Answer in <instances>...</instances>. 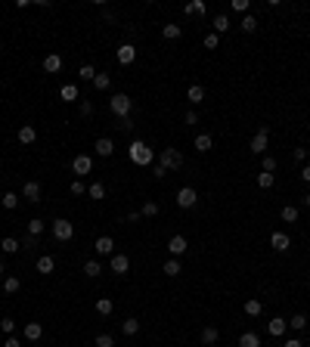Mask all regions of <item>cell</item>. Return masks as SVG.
<instances>
[{"instance_id":"ee69618b","label":"cell","mask_w":310,"mask_h":347,"mask_svg":"<svg viewBox=\"0 0 310 347\" xmlns=\"http://www.w3.org/2000/svg\"><path fill=\"white\" fill-rule=\"evenodd\" d=\"M140 214H143V217H155L158 214V201H146V205L140 208Z\"/></svg>"},{"instance_id":"7402d4cb","label":"cell","mask_w":310,"mask_h":347,"mask_svg":"<svg viewBox=\"0 0 310 347\" xmlns=\"http://www.w3.org/2000/svg\"><path fill=\"white\" fill-rule=\"evenodd\" d=\"M239 347H261V338L255 332H242L239 335Z\"/></svg>"},{"instance_id":"8d00e7d4","label":"cell","mask_w":310,"mask_h":347,"mask_svg":"<svg viewBox=\"0 0 310 347\" xmlns=\"http://www.w3.org/2000/svg\"><path fill=\"white\" fill-rule=\"evenodd\" d=\"M109 84H112V78H109L106 72H103V74L96 72V78H93V87H96V90H109Z\"/></svg>"},{"instance_id":"74e56055","label":"cell","mask_w":310,"mask_h":347,"mask_svg":"<svg viewBox=\"0 0 310 347\" xmlns=\"http://www.w3.org/2000/svg\"><path fill=\"white\" fill-rule=\"evenodd\" d=\"M87 196H90V199H106V186H103V183L87 186Z\"/></svg>"},{"instance_id":"8992f818","label":"cell","mask_w":310,"mask_h":347,"mask_svg":"<svg viewBox=\"0 0 310 347\" xmlns=\"http://www.w3.org/2000/svg\"><path fill=\"white\" fill-rule=\"evenodd\" d=\"M53 236H56V239H59V242H69L72 239V236H74V226H72V220H53Z\"/></svg>"},{"instance_id":"d590c367","label":"cell","mask_w":310,"mask_h":347,"mask_svg":"<svg viewBox=\"0 0 310 347\" xmlns=\"http://www.w3.org/2000/svg\"><path fill=\"white\" fill-rule=\"evenodd\" d=\"M0 248H3V251H6V255H16V251H19V242H16V239H13V236H6V239H3V242H0Z\"/></svg>"},{"instance_id":"4dcf8cb0","label":"cell","mask_w":310,"mask_h":347,"mask_svg":"<svg viewBox=\"0 0 310 347\" xmlns=\"http://www.w3.org/2000/svg\"><path fill=\"white\" fill-rule=\"evenodd\" d=\"M59 96L65 99V103H74V99H78V87H74V84H65V87L59 90Z\"/></svg>"},{"instance_id":"ba28073f","label":"cell","mask_w":310,"mask_h":347,"mask_svg":"<svg viewBox=\"0 0 310 347\" xmlns=\"http://www.w3.org/2000/svg\"><path fill=\"white\" fill-rule=\"evenodd\" d=\"M109 270H112L115 276H124L130 270V257L128 255H112V260H109Z\"/></svg>"},{"instance_id":"8fae6325","label":"cell","mask_w":310,"mask_h":347,"mask_svg":"<svg viewBox=\"0 0 310 347\" xmlns=\"http://www.w3.org/2000/svg\"><path fill=\"white\" fill-rule=\"evenodd\" d=\"M115 59H118L121 65H130L133 59H137V47H133V44H121L118 53H115Z\"/></svg>"},{"instance_id":"b9f144b4","label":"cell","mask_w":310,"mask_h":347,"mask_svg":"<svg viewBox=\"0 0 310 347\" xmlns=\"http://www.w3.org/2000/svg\"><path fill=\"white\" fill-rule=\"evenodd\" d=\"M282 220H286V223H295V220H298V208L286 205V208H282Z\"/></svg>"},{"instance_id":"484cf974","label":"cell","mask_w":310,"mask_h":347,"mask_svg":"<svg viewBox=\"0 0 310 347\" xmlns=\"http://www.w3.org/2000/svg\"><path fill=\"white\" fill-rule=\"evenodd\" d=\"M99 273H103V264H99V260H87V264H84V276L96 279Z\"/></svg>"},{"instance_id":"cb8c5ba5","label":"cell","mask_w":310,"mask_h":347,"mask_svg":"<svg viewBox=\"0 0 310 347\" xmlns=\"http://www.w3.org/2000/svg\"><path fill=\"white\" fill-rule=\"evenodd\" d=\"M223 31H230V16H214V35H223Z\"/></svg>"},{"instance_id":"7a4b0ae2","label":"cell","mask_w":310,"mask_h":347,"mask_svg":"<svg viewBox=\"0 0 310 347\" xmlns=\"http://www.w3.org/2000/svg\"><path fill=\"white\" fill-rule=\"evenodd\" d=\"M158 164H162L164 171H180V167H183V152L174 149V146L162 149V155H158Z\"/></svg>"},{"instance_id":"5bb4252c","label":"cell","mask_w":310,"mask_h":347,"mask_svg":"<svg viewBox=\"0 0 310 347\" xmlns=\"http://www.w3.org/2000/svg\"><path fill=\"white\" fill-rule=\"evenodd\" d=\"M270 245L282 255V251H289V248H292V239H289V233H279V230H276V233L270 236Z\"/></svg>"},{"instance_id":"816d5d0a","label":"cell","mask_w":310,"mask_h":347,"mask_svg":"<svg viewBox=\"0 0 310 347\" xmlns=\"http://www.w3.org/2000/svg\"><path fill=\"white\" fill-rule=\"evenodd\" d=\"M292 158H295V162H304V158H307V149H304V146L292 149Z\"/></svg>"},{"instance_id":"d6a6232c","label":"cell","mask_w":310,"mask_h":347,"mask_svg":"<svg viewBox=\"0 0 310 347\" xmlns=\"http://www.w3.org/2000/svg\"><path fill=\"white\" fill-rule=\"evenodd\" d=\"M162 35H164L167 40H177V37L183 35V28H180V25H164V28H162Z\"/></svg>"},{"instance_id":"e575fe53","label":"cell","mask_w":310,"mask_h":347,"mask_svg":"<svg viewBox=\"0 0 310 347\" xmlns=\"http://www.w3.org/2000/svg\"><path fill=\"white\" fill-rule=\"evenodd\" d=\"M273 183H276V177H273V174H267V171L257 174V186H261V189H270Z\"/></svg>"},{"instance_id":"d4e9b609","label":"cell","mask_w":310,"mask_h":347,"mask_svg":"<svg viewBox=\"0 0 310 347\" xmlns=\"http://www.w3.org/2000/svg\"><path fill=\"white\" fill-rule=\"evenodd\" d=\"M217 338H220V332H217L214 326H205L202 329V344H217Z\"/></svg>"},{"instance_id":"5b68a950","label":"cell","mask_w":310,"mask_h":347,"mask_svg":"<svg viewBox=\"0 0 310 347\" xmlns=\"http://www.w3.org/2000/svg\"><path fill=\"white\" fill-rule=\"evenodd\" d=\"M196 201H199V192L192 189V186H183V189H177V208H196Z\"/></svg>"},{"instance_id":"91938a15","label":"cell","mask_w":310,"mask_h":347,"mask_svg":"<svg viewBox=\"0 0 310 347\" xmlns=\"http://www.w3.org/2000/svg\"><path fill=\"white\" fill-rule=\"evenodd\" d=\"M304 205H307V208H310V192H307V196H304Z\"/></svg>"},{"instance_id":"ffe728a7","label":"cell","mask_w":310,"mask_h":347,"mask_svg":"<svg viewBox=\"0 0 310 347\" xmlns=\"http://www.w3.org/2000/svg\"><path fill=\"white\" fill-rule=\"evenodd\" d=\"M162 273H164V276H171V279H174V276H180V273H183V270H180V260H177V257H171V260H164V267H162Z\"/></svg>"},{"instance_id":"836d02e7","label":"cell","mask_w":310,"mask_h":347,"mask_svg":"<svg viewBox=\"0 0 310 347\" xmlns=\"http://www.w3.org/2000/svg\"><path fill=\"white\" fill-rule=\"evenodd\" d=\"M304 326H307V316H304V313H298V316L289 319V329H295V332H304Z\"/></svg>"},{"instance_id":"4fadbf2b","label":"cell","mask_w":310,"mask_h":347,"mask_svg":"<svg viewBox=\"0 0 310 347\" xmlns=\"http://www.w3.org/2000/svg\"><path fill=\"white\" fill-rule=\"evenodd\" d=\"M44 72H47V74H59V72H62V56H59V53L44 56Z\"/></svg>"},{"instance_id":"f1b7e54d","label":"cell","mask_w":310,"mask_h":347,"mask_svg":"<svg viewBox=\"0 0 310 347\" xmlns=\"http://www.w3.org/2000/svg\"><path fill=\"white\" fill-rule=\"evenodd\" d=\"M112 310H115L112 298H99V301H96V313H99V316H109V313H112Z\"/></svg>"},{"instance_id":"6f0895ef","label":"cell","mask_w":310,"mask_h":347,"mask_svg":"<svg viewBox=\"0 0 310 347\" xmlns=\"http://www.w3.org/2000/svg\"><path fill=\"white\" fill-rule=\"evenodd\" d=\"M286 347H304V344H301L298 338H289V341H286Z\"/></svg>"},{"instance_id":"ac0fdd59","label":"cell","mask_w":310,"mask_h":347,"mask_svg":"<svg viewBox=\"0 0 310 347\" xmlns=\"http://www.w3.org/2000/svg\"><path fill=\"white\" fill-rule=\"evenodd\" d=\"M186 99H189V103H192V106H199V103H205V87H202V84H192V87L186 90Z\"/></svg>"},{"instance_id":"30bf717a","label":"cell","mask_w":310,"mask_h":347,"mask_svg":"<svg viewBox=\"0 0 310 347\" xmlns=\"http://www.w3.org/2000/svg\"><path fill=\"white\" fill-rule=\"evenodd\" d=\"M72 171L74 174H90V171H93V158H90V155H74V162H72Z\"/></svg>"},{"instance_id":"db71d44e","label":"cell","mask_w":310,"mask_h":347,"mask_svg":"<svg viewBox=\"0 0 310 347\" xmlns=\"http://www.w3.org/2000/svg\"><path fill=\"white\" fill-rule=\"evenodd\" d=\"M115 128H118V130H130L133 124H130V118H118V124H115Z\"/></svg>"},{"instance_id":"f907efd6","label":"cell","mask_w":310,"mask_h":347,"mask_svg":"<svg viewBox=\"0 0 310 347\" xmlns=\"http://www.w3.org/2000/svg\"><path fill=\"white\" fill-rule=\"evenodd\" d=\"M217 44H220V37H217L214 31H211V35H205V47H208V50H214Z\"/></svg>"},{"instance_id":"e0dca14e","label":"cell","mask_w":310,"mask_h":347,"mask_svg":"<svg viewBox=\"0 0 310 347\" xmlns=\"http://www.w3.org/2000/svg\"><path fill=\"white\" fill-rule=\"evenodd\" d=\"M35 140H37V130L31 128V124H22V128H19V143H22V146H31Z\"/></svg>"},{"instance_id":"681fc988","label":"cell","mask_w":310,"mask_h":347,"mask_svg":"<svg viewBox=\"0 0 310 347\" xmlns=\"http://www.w3.org/2000/svg\"><path fill=\"white\" fill-rule=\"evenodd\" d=\"M264 171H267V174L276 171V158H273V155H264Z\"/></svg>"},{"instance_id":"7c38bea8","label":"cell","mask_w":310,"mask_h":347,"mask_svg":"<svg viewBox=\"0 0 310 347\" xmlns=\"http://www.w3.org/2000/svg\"><path fill=\"white\" fill-rule=\"evenodd\" d=\"M22 199H28L31 205L40 201V183H37V180H28V183L22 186Z\"/></svg>"},{"instance_id":"94428289","label":"cell","mask_w":310,"mask_h":347,"mask_svg":"<svg viewBox=\"0 0 310 347\" xmlns=\"http://www.w3.org/2000/svg\"><path fill=\"white\" fill-rule=\"evenodd\" d=\"M0 276H3V264H0Z\"/></svg>"},{"instance_id":"60d3db41","label":"cell","mask_w":310,"mask_h":347,"mask_svg":"<svg viewBox=\"0 0 310 347\" xmlns=\"http://www.w3.org/2000/svg\"><path fill=\"white\" fill-rule=\"evenodd\" d=\"M40 233H44V220H37V217L28 220V236H35V239H37Z\"/></svg>"},{"instance_id":"f35d334b","label":"cell","mask_w":310,"mask_h":347,"mask_svg":"<svg viewBox=\"0 0 310 347\" xmlns=\"http://www.w3.org/2000/svg\"><path fill=\"white\" fill-rule=\"evenodd\" d=\"M78 74H81V81H90V84H93V78H96V69L87 62V65H81V72H78Z\"/></svg>"},{"instance_id":"3957f363","label":"cell","mask_w":310,"mask_h":347,"mask_svg":"<svg viewBox=\"0 0 310 347\" xmlns=\"http://www.w3.org/2000/svg\"><path fill=\"white\" fill-rule=\"evenodd\" d=\"M109 109H112L115 118H130V109H133V99L128 93H115L112 99H109Z\"/></svg>"},{"instance_id":"277c9868","label":"cell","mask_w":310,"mask_h":347,"mask_svg":"<svg viewBox=\"0 0 310 347\" xmlns=\"http://www.w3.org/2000/svg\"><path fill=\"white\" fill-rule=\"evenodd\" d=\"M267 140H270V128H267V124H261V128H257V133L251 137V152H255V155H264V152H267Z\"/></svg>"},{"instance_id":"7dc6e473","label":"cell","mask_w":310,"mask_h":347,"mask_svg":"<svg viewBox=\"0 0 310 347\" xmlns=\"http://www.w3.org/2000/svg\"><path fill=\"white\" fill-rule=\"evenodd\" d=\"M81 115H84V118L93 115V103H90V99H84V96H81Z\"/></svg>"},{"instance_id":"9a60e30c","label":"cell","mask_w":310,"mask_h":347,"mask_svg":"<svg viewBox=\"0 0 310 347\" xmlns=\"http://www.w3.org/2000/svg\"><path fill=\"white\" fill-rule=\"evenodd\" d=\"M286 329H289V319H282V316H273L270 323H267V332L276 335V338H279V335H286Z\"/></svg>"},{"instance_id":"c3c4849f","label":"cell","mask_w":310,"mask_h":347,"mask_svg":"<svg viewBox=\"0 0 310 347\" xmlns=\"http://www.w3.org/2000/svg\"><path fill=\"white\" fill-rule=\"evenodd\" d=\"M0 329H3V335H13V329H16V323H13L10 316H3V319H0Z\"/></svg>"},{"instance_id":"83f0119b","label":"cell","mask_w":310,"mask_h":347,"mask_svg":"<svg viewBox=\"0 0 310 347\" xmlns=\"http://www.w3.org/2000/svg\"><path fill=\"white\" fill-rule=\"evenodd\" d=\"M211 146H214V140L208 137V133H199V137H196V149L199 152H211Z\"/></svg>"},{"instance_id":"ab89813d","label":"cell","mask_w":310,"mask_h":347,"mask_svg":"<svg viewBox=\"0 0 310 347\" xmlns=\"http://www.w3.org/2000/svg\"><path fill=\"white\" fill-rule=\"evenodd\" d=\"M0 205H3L6 211H13L16 205H19V196H16V192H6V196H3V199H0Z\"/></svg>"},{"instance_id":"603a6c76","label":"cell","mask_w":310,"mask_h":347,"mask_svg":"<svg viewBox=\"0 0 310 347\" xmlns=\"http://www.w3.org/2000/svg\"><path fill=\"white\" fill-rule=\"evenodd\" d=\"M245 313H248V316H261V313H264V304L261 301H257V298H251V301H245Z\"/></svg>"},{"instance_id":"9c48e42d","label":"cell","mask_w":310,"mask_h":347,"mask_svg":"<svg viewBox=\"0 0 310 347\" xmlns=\"http://www.w3.org/2000/svg\"><path fill=\"white\" fill-rule=\"evenodd\" d=\"M186 248H189V242L183 239V236H171V239H167V251H171V257H183Z\"/></svg>"},{"instance_id":"f546056e","label":"cell","mask_w":310,"mask_h":347,"mask_svg":"<svg viewBox=\"0 0 310 347\" xmlns=\"http://www.w3.org/2000/svg\"><path fill=\"white\" fill-rule=\"evenodd\" d=\"M239 28L245 31V35H255V31H257V19H255V16H245V19L239 22Z\"/></svg>"},{"instance_id":"7bdbcfd3","label":"cell","mask_w":310,"mask_h":347,"mask_svg":"<svg viewBox=\"0 0 310 347\" xmlns=\"http://www.w3.org/2000/svg\"><path fill=\"white\" fill-rule=\"evenodd\" d=\"M186 13H189V16L205 13V0H192V3H186Z\"/></svg>"},{"instance_id":"52a82bcc","label":"cell","mask_w":310,"mask_h":347,"mask_svg":"<svg viewBox=\"0 0 310 347\" xmlns=\"http://www.w3.org/2000/svg\"><path fill=\"white\" fill-rule=\"evenodd\" d=\"M93 251H96L99 257H106V255L112 257L115 255V239H112V236H99V239L93 242Z\"/></svg>"},{"instance_id":"680465c9","label":"cell","mask_w":310,"mask_h":347,"mask_svg":"<svg viewBox=\"0 0 310 347\" xmlns=\"http://www.w3.org/2000/svg\"><path fill=\"white\" fill-rule=\"evenodd\" d=\"M301 177H304V183H310V164H304V171H301Z\"/></svg>"},{"instance_id":"f5cc1de1","label":"cell","mask_w":310,"mask_h":347,"mask_svg":"<svg viewBox=\"0 0 310 347\" xmlns=\"http://www.w3.org/2000/svg\"><path fill=\"white\" fill-rule=\"evenodd\" d=\"M233 10H236V13H248V0H233Z\"/></svg>"},{"instance_id":"bcb514c9","label":"cell","mask_w":310,"mask_h":347,"mask_svg":"<svg viewBox=\"0 0 310 347\" xmlns=\"http://www.w3.org/2000/svg\"><path fill=\"white\" fill-rule=\"evenodd\" d=\"M72 196H87V186H84V180H74V183H72Z\"/></svg>"},{"instance_id":"2e32d148","label":"cell","mask_w":310,"mask_h":347,"mask_svg":"<svg viewBox=\"0 0 310 347\" xmlns=\"http://www.w3.org/2000/svg\"><path fill=\"white\" fill-rule=\"evenodd\" d=\"M93 149H96V155H103V158H109L115 152V143L109 140V137H99L96 143H93Z\"/></svg>"},{"instance_id":"1f68e13d","label":"cell","mask_w":310,"mask_h":347,"mask_svg":"<svg viewBox=\"0 0 310 347\" xmlns=\"http://www.w3.org/2000/svg\"><path fill=\"white\" fill-rule=\"evenodd\" d=\"M19 289H22V282H19L16 276H6V279H3V292H6V294H16Z\"/></svg>"},{"instance_id":"6da1fadb","label":"cell","mask_w":310,"mask_h":347,"mask_svg":"<svg viewBox=\"0 0 310 347\" xmlns=\"http://www.w3.org/2000/svg\"><path fill=\"white\" fill-rule=\"evenodd\" d=\"M152 158H155V152L149 149L143 140H133V143H130V162H133V164L146 167V164H152Z\"/></svg>"},{"instance_id":"4316f807","label":"cell","mask_w":310,"mask_h":347,"mask_svg":"<svg viewBox=\"0 0 310 347\" xmlns=\"http://www.w3.org/2000/svg\"><path fill=\"white\" fill-rule=\"evenodd\" d=\"M121 332L128 335V338H130V335H137V332H140V319H133V316H130V319H124V323H121Z\"/></svg>"},{"instance_id":"d6986e66","label":"cell","mask_w":310,"mask_h":347,"mask_svg":"<svg viewBox=\"0 0 310 347\" xmlns=\"http://www.w3.org/2000/svg\"><path fill=\"white\" fill-rule=\"evenodd\" d=\"M25 338H28V341H40V338H44V326H40V323H28V326H25Z\"/></svg>"},{"instance_id":"11a10c76","label":"cell","mask_w":310,"mask_h":347,"mask_svg":"<svg viewBox=\"0 0 310 347\" xmlns=\"http://www.w3.org/2000/svg\"><path fill=\"white\" fill-rule=\"evenodd\" d=\"M183 121H186V124H199V115L196 112H186V115H183Z\"/></svg>"},{"instance_id":"9f6ffc18","label":"cell","mask_w":310,"mask_h":347,"mask_svg":"<svg viewBox=\"0 0 310 347\" xmlns=\"http://www.w3.org/2000/svg\"><path fill=\"white\" fill-rule=\"evenodd\" d=\"M3 347H22V341H19V338H6Z\"/></svg>"},{"instance_id":"44dd1931","label":"cell","mask_w":310,"mask_h":347,"mask_svg":"<svg viewBox=\"0 0 310 347\" xmlns=\"http://www.w3.org/2000/svg\"><path fill=\"white\" fill-rule=\"evenodd\" d=\"M53 270H56V260L53 257H50V255H44V257H37V273H53Z\"/></svg>"},{"instance_id":"f6af8a7d","label":"cell","mask_w":310,"mask_h":347,"mask_svg":"<svg viewBox=\"0 0 310 347\" xmlns=\"http://www.w3.org/2000/svg\"><path fill=\"white\" fill-rule=\"evenodd\" d=\"M93 344H96V347H115V338H112V335H96Z\"/></svg>"}]
</instances>
